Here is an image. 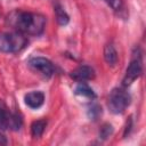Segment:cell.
Returning <instances> with one entry per match:
<instances>
[{
  "mask_svg": "<svg viewBox=\"0 0 146 146\" xmlns=\"http://www.w3.org/2000/svg\"><path fill=\"white\" fill-rule=\"evenodd\" d=\"M25 104L31 108H39L44 103V94L42 91H31L24 97Z\"/></svg>",
  "mask_w": 146,
  "mask_h": 146,
  "instance_id": "ba28073f",
  "label": "cell"
},
{
  "mask_svg": "<svg viewBox=\"0 0 146 146\" xmlns=\"http://www.w3.org/2000/svg\"><path fill=\"white\" fill-rule=\"evenodd\" d=\"M46 127H47V120L40 119V120L34 121L31 124V133H32V137L33 138H40L43 135Z\"/></svg>",
  "mask_w": 146,
  "mask_h": 146,
  "instance_id": "8fae6325",
  "label": "cell"
},
{
  "mask_svg": "<svg viewBox=\"0 0 146 146\" xmlns=\"http://www.w3.org/2000/svg\"><path fill=\"white\" fill-rule=\"evenodd\" d=\"M143 72V59H141V51L139 48H136L133 54H132V58L130 60L129 66L127 67L124 78L122 80V84L124 87L130 86L136 79H138L141 75Z\"/></svg>",
  "mask_w": 146,
  "mask_h": 146,
  "instance_id": "277c9868",
  "label": "cell"
},
{
  "mask_svg": "<svg viewBox=\"0 0 146 146\" xmlns=\"http://www.w3.org/2000/svg\"><path fill=\"white\" fill-rule=\"evenodd\" d=\"M104 59L110 66H114L117 63V52L112 43H107L104 48Z\"/></svg>",
  "mask_w": 146,
  "mask_h": 146,
  "instance_id": "9c48e42d",
  "label": "cell"
},
{
  "mask_svg": "<svg viewBox=\"0 0 146 146\" xmlns=\"http://www.w3.org/2000/svg\"><path fill=\"white\" fill-rule=\"evenodd\" d=\"M130 103H131V96L127 90L122 88H114L108 96L107 106L112 113L121 114L127 110Z\"/></svg>",
  "mask_w": 146,
  "mask_h": 146,
  "instance_id": "3957f363",
  "label": "cell"
},
{
  "mask_svg": "<svg viewBox=\"0 0 146 146\" xmlns=\"http://www.w3.org/2000/svg\"><path fill=\"white\" fill-rule=\"evenodd\" d=\"M74 92H75V95L81 96V97H84V98H88V99L96 98L95 91L87 83H84V82H79V84L74 89Z\"/></svg>",
  "mask_w": 146,
  "mask_h": 146,
  "instance_id": "30bf717a",
  "label": "cell"
},
{
  "mask_svg": "<svg viewBox=\"0 0 146 146\" xmlns=\"http://www.w3.org/2000/svg\"><path fill=\"white\" fill-rule=\"evenodd\" d=\"M70 76L78 82H84L95 78V71L88 65H80L70 73Z\"/></svg>",
  "mask_w": 146,
  "mask_h": 146,
  "instance_id": "52a82bcc",
  "label": "cell"
},
{
  "mask_svg": "<svg viewBox=\"0 0 146 146\" xmlns=\"http://www.w3.org/2000/svg\"><path fill=\"white\" fill-rule=\"evenodd\" d=\"M7 22L11 27L15 29L16 32L24 35H39L43 32L46 26L44 16L36 13L22 10L11 11L7 17Z\"/></svg>",
  "mask_w": 146,
  "mask_h": 146,
  "instance_id": "6da1fadb",
  "label": "cell"
},
{
  "mask_svg": "<svg viewBox=\"0 0 146 146\" xmlns=\"http://www.w3.org/2000/svg\"><path fill=\"white\" fill-rule=\"evenodd\" d=\"M22 117L17 113H8L0 107V129L2 130H19L22 127Z\"/></svg>",
  "mask_w": 146,
  "mask_h": 146,
  "instance_id": "5b68a950",
  "label": "cell"
},
{
  "mask_svg": "<svg viewBox=\"0 0 146 146\" xmlns=\"http://www.w3.org/2000/svg\"><path fill=\"white\" fill-rule=\"evenodd\" d=\"M27 40L24 34L19 32L5 33L0 32V51L1 52H17L25 48Z\"/></svg>",
  "mask_w": 146,
  "mask_h": 146,
  "instance_id": "7a4b0ae2",
  "label": "cell"
},
{
  "mask_svg": "<svg viewBox=\"0 0 146 146\" xmlns=\"http://www.w3.org/2000/svg\"><path fill=\"white\" fill-rule=\"evenodd\" d=\"M112 132H113V127H112V124H110V123H104L102 127H100V129H99V133H98V136H99V138L100 139H107L111 135H112Z\"/></svg>",
  "mask_w": 146,
  "mask_h": 146,
  "instance_id": "5bb4252c",
  "label": "cell"
},
{
  "mask_svg": "<svg viewBox=\"0 0 146 146\" xmlns=\"http://www.w3.org/2000/svg\"><path fill=\"white\" fill-rule=\"evenodd\" d=\"M6 144H7V139H6V137H5L3 135L0 133V145H6Z\"/></svg>",
  "mask_w": 146,
  "mask_h": 146,
  "instance_id": "2e32d148",
  "label": "cell"
},
{
  "mask_svg": "<svg viewBox=\"0 0 146 146\" xmlns=\"http://www.w3.org/2000/svg\"><path fill=\"white\" fill-rule=\"evenodd\" d=\"M54 11H55V16H56V21L60 26H65L68 24L70 22V16L67 15V13L64 10V8L60 5H55L54 7Z\"/></svg>",
  "mask_w": 146,
  "mask_h": 146,
  "instance_id": "7c38bea8",
  "label": "cell"
},
{
  "mask_svg": "<svg viewBox=\"0 0 146 146\" xmlns=\"http://www.w3.org/2000/svg\"><path fill=\"white\" fill-rule=\"evenodd\" d=\"M29 64L32 68L40 72L43 76H47V78L51 76L55 72V67L52 63L44 57H33L30 59Z\"/></svg>",
  "mask_w": 146,
  "mask_h": 146,
  "instance_id": "8992f818",
  "label": "cell"
},
{
  "mask_svg": "<svg viewBox=\"0 0 146 146\" xmlns=\"http://www.w3.org/2000/svg\"><path fill=\"white\" fill-rule=\"evenodd\" d=\"M102 113H103L102 107H100L98 104H94V105H91V106L88 108V111H87L88 117H89L90 120H92V121L98 120V119L100 117Z\"/></svg>",
  "mask_w": 146,
  "mask_h": 146,
  "instance_id": "4fadbf2b",
  "label": "cell"
},
{
  "mask_svg": "<svg viewBox=\"0 0 146 146\" xmlns=\"http://www.w3.org/2000/svg\"><path fill=\"white\" fill-rule=\"evenodd\" d=\"M113 10H120L122 8V0H104Z\"/></svg>",
  "mask_w": 146,
  "mask_h": 146,
  "instance_id": "9a60e30c",
  "label": "cell"
}]
</instances>
